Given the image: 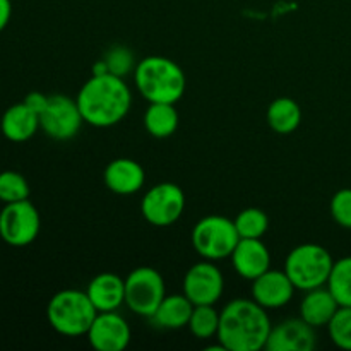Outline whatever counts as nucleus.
Returning <instances> with one entry per match:
<instances>
[{"label": "nucleus", "mask_w": 351, "mask_h": 351, "mask_svg": "<svg viewBox=\"0 0 351 351\" xmlns=\"http://www.w3.org/2000/svg\"><path fill=\"white\" fill-rule=\"evenodd\" d=\"M273 324L264 307L254 298H235L219 312L218 341L228 351L266 350Z\"/></svg>", "instance_id": "f257e3e1"}, {"label": "nucleus", "mask_w": 351, "mask_h": 351, "mask_svg": "<svg viewBox=\"0 0 351 351\" xmlns=\"http://www.w3.org/2000/svg\"><path fill=\"white\" fill-rule=\"evenodd\" d=\"M77 105L84 123L113 127L122 122L132 105V93L123 77L115 74H93L77 93Z\"/></svg>", "instance_id": "f03ea898"}, {"label": "nucleus", "mask_w": 351, "mask_h": 351, "mask_svg": "<svg viewBox=\"0 0 351 351\" xmlns=\"http://www.w3.org/2000/svg\"><path fill=\"white\" fill-rule=\"evenodd\" d=\"M136 88L149 103H177L187 81L180 65L171 58L151 55L136 64Z\"/></svg>", "instance_id": "7ed1b4c3"}, {"label": "nucleus", "mask_w": 351, "mask_h": 351, "mask_svg": "<svg viewBox=\"0 0 351 351\" xmlns=\"http://www.w3.org/2000/svg\"><path fill=\"white\" fill-rule=\"evenodd\" d=\"M98 311L81 290H62L50 298L47 305L48 324L62 336L77 338L88 335Z\"/></svg>", "instance_id": "20e7f679"}, {"label": "nucleus", "mask_w": 351, "mask_h": 351, "mask_svg": "<svg viewBox=\"0 0 351 351\" xmlns=\"http://www.w3.org/2000/svg\"><path fill=\"white\" fill-rule=\"evenodd\" d=\"M332 266L335 261L326 247L302 243L288 254L283 269L297 290L308 291L328 285Z\"/></svg>", "instance_id": "39448f33"}, {"label": "nucleus", "mask_w": 351, "mask_h": 351, "mask_svg": "<svg viewBox=\"0 0 351 351\" xmlns=\"http://www.w3.org/2000/svg\"><path fill=\"white\" fill-rule=\"evenodd\" d=\"M191 239L195 252L202 259L216 263L232 257L240 235L233 219L221 215H209L195 223Z\"/></svg>", "instance_id": "423d86ee"}, {"label": "nucleus", "mask_w": 351, "mask_h": 351, "mask_svg": "<svg viewBox=\"0 0 351 351\" xmlns=\"http://www.w3.org/2000/svg\"><path fill=\"white\" fill-rule=\"evenodd\" d=\"M165 297V280L154 267L139 266L125 278V305L141 317L149 319Z\"/></svg>", "instance_id": "0eeeda50"}, {"label": "nucleus", "mask_w": 351, "mask_h": 351, "mask_svg": "<svg viewBox=\"0 0 351 351\" xmlns=\"http://www.w3.org/2000/svg\"><path fill=\"white\" fill-rule=\"evenodd\" d=\"M185 209V194L180 185L161 182L153 185L141 201V215L149 225L170 226L180 219Z\"/></svg>", "instance_id": "6e6552de"}, {"label": "nucleus", "mask_w": 351, "mask_h": 351, "mask_svg": "<svg viewBox=\"0 0 351 351\" xmlns=\"http://www.w3.org/2000/svg\"><path fill=\"white\" fill-rule=\"evenodd\" d=\"M41 219L29 201L3 204L0 211V239L10 247H26L40 235Z\"/></svg>", "instance_id": "1a4fd4ad"}, {"label": "nucleus", "mask_w": 351, "mask_h": 351, "mask_svg": "<svg viewBox=\"0 0 351 351\" xmlns=\"http://www.w3.org/2000/svg\"><path fill=\"white\" fill-rule=\"evenodd\" d=\"M84 123L77 99L65 95L48 96V103L40 113V129L55 141L74 139Z\"/></svg>", "instance_id": "9d476101"}, {"label": "nucleus", "mask_w": 351, "mask_h": 351, "mask_svg": "<svg viewBox=\"0 0 351 351\" xmlns=\"http://www.w3.org/2000/svg\"><path fill=\"white\" fill-rule=\"evenodd\" d=\"M225 290V278L213 261H201L184 276V295L194 305H215Z\"/></svg>", "instance_id": "9b49d317"}, {"label": "nucleus", "mask_w": 351, "mask_h": 351, "mask_svg": "<svg viewBox=\"0 0 351 351\" xmlns=\"http://www.w3.org/2000/svg\"><path fill=\"white\" fill-rule=\"evenodd\" d=\"M89 345L98 351H123L129 346L132 331L117 311L98 312L88 331Z\"/></svg>", "instance_id": "f8f14e48"}, {"label": "nucleus", "mask_w": 351, "mask_h": 351, "mask_svg": "<svg viewBox=\"0 0 351 351\" xmlns=\"http://www.w3.org/2000/svg\"><path fill=\"white\" fill-rule=\"evenodd\" d=\"M317 343L315 328L302 317L287 319L273 326L267 338V351H312Z\"/></svg>", "instance_id": "ddd939ff"}, {"label": "nucleus", "mask_w": 351, "mask_h": 351, "mask_svg": "<svg viewBox=\"0 0 351 351\" xmlns=\"http://www.w3.org/2000/svg\"><path fill=\"white\" fill-rule=\"evenodd\" d=\"M295 290L297 288L285 269H267L252 281L250 293L254 300L267 311V308H281L290 304Z\"/></svg>", "instance_id": "4468645a"}, {"label": "nucleus", "mask_w": 351, "mask_h": 351, "mask_svg": "<svg viewBox=\"0 0 351 351\" xmlns=\"http://www.w3.org/2000/svg\"><path fill=\"white\" fill-rule=\"evenodd\" d=\"M232 263L237 274L254 281L271 269V254L261 239H240L232 252Z\"/></svg>", "instance_id": "2eb2a0df"}, {"label": "nucleus", "mask_w": 351, "mask_h": 351, "mask_svg": "<svg viewBox=\"0 0 351 351\" xmlns=\"http://www.w3.org/2000/svg\"><path fill=\"white\" fill-rule=\"evenodd\" d=\"M106 189L117 195H132L143 189L146 182L144 168L130 158H117L106 165L103 171Z\"/></svg>", "instance_id": "dca6fc26"}, {"label": "nucleus", "mask_w": 351, "mask_h": 351, "mask_svg": "<svg viewBox=\"0 0 351 351\" xmlns=\"http://www.w3.org/2000/svg\"><path fill=\"white\" fill-rule=\"evenodd\" d=\"M86 293L98 312L119 311L125 304V280L115 273H99L89 281Z\"/></svg>", "instance_id": "f3484780"}, {"label": "nucleus", "mask_w": 351, "mask_h": 351, "mask_svg": "<svg viewBox=\"0 0 351 351\" xmlns=\"http://www.w3.org/2000/svg\"><path fill=\"white\" fill-rule=\"evenodd\" d=\"M40 129V115L34 113L26 103H16L3 112L0 130L3 137L12 143L29 141Z\"/></svg>", "instance_id": "a211bd4d"}, {"label": "nucleus", "mask_w": 351, "mask_h": 351, "mask_svg": "<svg viewBox=\"0 0 351 351\" xmlns=\"http://www.w3.org/2000/svg\"><path fill=\"white\" fill-rule=\"evenodd\" d=\"M341 307L328 287H319L305 291L300 304V317L312 328H328L336 311Z\"/></svg>", "instance_id": "6ab92c4d"}, {"label": "nucleus", "mask_w": 351, "mask_h": 351, "mask_svg": "<svg viewBox=\"0 0 351 351\" xmlns=\"http://www.w3.org/2000/svg\"><path fill=\"white\" fill-rule=\"evenodd\" d=\"M192 311L194 304L184 293L167 295L149 321L160 329H182L189 326Z\"/></svg>", "instance_id": "aec40b11"}, {"label": "nucleus", "mask_w": 351, "mask_h": 351, "mask_svg": "<svg viewBox=\"0 0 351 351\" xmlns=\"http://www.w3.org/2000/svg\"><path fill=\"white\" fill-rule=\"evenodd\" d=\"M178 120L175 103H149L144 113V129L156 139H167L177 132Z\"/></svg>", "instance_id": "412c9836"}, {"label": "nucleus", "mask_w": 351, "mask_h": 351, "mask_svg": "<svg viewBox=\"0 0 351 351\" xmlns=\"http://www.w3.org/2000/svg\"><path fill=\"white\" fill-rule=\"evenodd\" d=\"M266 120L274 132L288 136L300 127L302 108L295 99L278 98L267 106Z\"/></svg>", "instance_id": "4be33fe9"}, {"label": "nucleus", "mask_w": 351, "mask_h": 351, "mask_svg": "<svg viewBox=\"0 0 351 351\" xmlns=\"http://www.w3.org/2000/svg\"><path fill=\"white\" fill-rule=\"evenodd\" d=\"M326 287L339 305L351 307V256L336 261Z\"/></svg>", "instance_id": "5701e85b"}, {"label": "nucleus", "mask_w": 351, "mask_h": 351, "mask_svg": "<svg viewBox=\"0 0 351 351\" xmlns=\"http://www.w3.org/2000/svg\"><path fill=\"white\" fill-rule=\"evenodd\" d=\"M187 328L197 339L215 338L219 328V312L215 305H194Z\"/></svg>", "instance_id": "b1692460"}, {"label": "nucleus", "mask_w": 351, "mask_h": 351, "mask_svg": "<svg viewBox=\"0 0 351 351\" xmlns=\"http://www.w3.org/2000/svg\"><path fill=\"white\" fill-rule=\"evenodd\" d=\"M240 239H263L269 228V218L259 208H247L233 219Z\"/></svg>", "instance_id": "393cba45"}, {"label": "nucleus", "mask_w": 351, "mask_h": 351, "mask_svg": "<svg viewBox=\"0 0 351 351\" xmlns=\"http://www.w3.org/2000/svg\"><path fill=\"white\" fill-rule=\"evenodd\" d=\"M29 199V184L19 171L5 170L0 173V201L3 204Z\"/></svg>", "instance_id": "a878e982"}, {"label": "nucleus", "mask_w": 351, "mask_h": 351, "mask_svg": "<svg viewBox=\"0 0 351 351\" xmlns=\"http://www.w3.org/2000/svg\"><path fill=\"white\" fill-rule=\"evenodd\" d=\"M328 331L331 336V341L338 348L351 351V307L341 305L336 311L335 317L328 324Z\"/></svg>", "instance_id": "bb28decb"}, {"label": "nucleus", "mask_w": 351, "mask_h": 351, "mask_svg": "<svg viewBox=\"0 0 351 351\" xmlns=\"http://www.w3.org/2000/svg\"><path fill=\"white\" fill-rule=\"evenodd\" d=\"M103 60H105L106 69H108L110 74L120 75V77H123V75L129 74L132 69H136L132 51L127 47H122V45H117V47L110 48Z\"/></svg>", "instance_id": "cd10ccee"}, {"label": "nucleus", "mask_w": 351, "mask_h": 351, "mask_svg": "<svg viewBox=\"0 0 351 351\" xmlns=\"http://www.w3.org/2000/svg\"><path fill=\"white\" fill-rule=\"evenodd\" d=\"M331 216L339 226L351 230V189H341L332 195Z\"/></svg>", "instance_id": "c85d7f7f"}, {"label": "nucleus", "mask_w": 351, "mask_h": 351, "mask_svg": "<svg viewBox=\"0 0 351 351\" xmlns=\"http://www.w3.org/2000/svg\"><path fill=\"white\" fill-rule=\"evenodd\" d=\"M24 103H26V105L29 106L34 113H38V115H40V113L45 110V106H47L48 96L43 95V93H40V91H31L29 95L24 98Z\"/></svg>", "instance_id": "c756f323"}, {"label": "nucleus", "mask_w": 351, "mask_h": 351, "mask_svg": "<svg viewBox=\"0 0 351 351\" xmlns=\"http://www.w3.org/2000/svg\"><path fill=\"white\" fill-rule=\"evenodd\" d=\"M12 16V3L10 0H0V31L5 29Z\"/></svg>", "instance_id": "7c9ffc66"}]
</instances>
